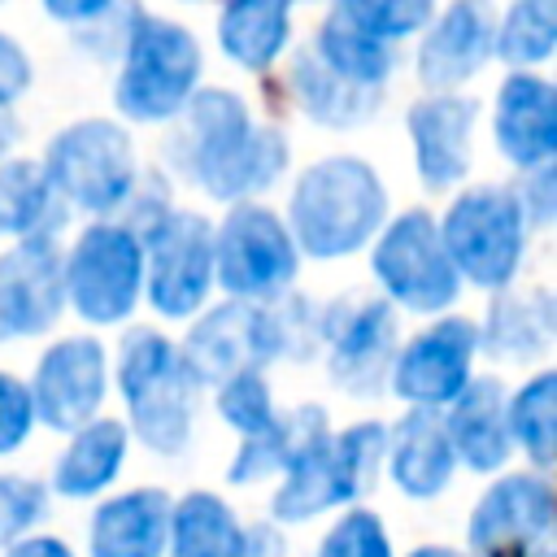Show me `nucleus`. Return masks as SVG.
Instances as JSON below:
<instances>
[{
    "label": "nucleus",
    "instance_id": "nucleus-41",
    "mask_svg": "<svg viewBox=\"0 0 557 557\" xmlns=\"http://www.w3.org/2000/svg\"><path fill=\"white\" fill-rule=\"evenodd\" d=\"M30 87V57L26 48L0 30V109H13V100Z\"/></svg>",
    "mask_w": 557,
    "mask_h": 557
},
{
    "label": "nucleus",
    "instance_id": "nucleus-22",
    "mask_svg": "<svg viewBox=\"0 0 557 557\" xmlns=\"http://www.w3.org/2000/svg\"><path fill=\"white\" fill-rule=\"evenodd\" d=\"M387 474L392 483L413 496V500H431L453 483L457 457L448 448L444 422L435 409H409L396 426H387Z\"/></svg>",
    "mask_w": 557,
    "mask_h": 557
},
{
    "label": "nucleus",
    "instance_id": "nucleus-46",
    "mask_svg": "<svg viewBox=\"0 0 557 557\" xmlns=\"http://www.w3.org/2000/svg\"><path fill=\"white\" fill-rule=\"evenodd\" d=\"M527 557H553V548H548V540H544V544H535V548H531Z\"/></svg>",
    "mask_w": 557,
    "mask_h": 557
},
{
    "label": "nucleus",
    "instance_id": "nucleus-9",
    "mask_svg": "<svg viewBox=\"0 0 557 557\" xmlns=\"http://www.w3.org/2000/svg\"><path fill=\"white\" fill-rule=\"evenodd\" d=\"M65 305L91 326H117L144 296V244L122 222H91L61 257Z\"/></svg>",
    "mask_w": 557,
    "mask_h": 557
},
{
    "label": "nucleus",
    "instance_id": "nucleus-6",
    "mask_svg": "<svg viewBox=\"0 0 557 557\" xmlns=\"http://www.w3.org/2000/svg\"><path fill=\"white\" fill-rule=\"evenodd\" d=\"M435 226L457 278L483 292H505L518 278L527 257V218L513 200V187L474 183L453 196Z\"/></svg>",
    "mask_w": 557,
    "mask_h": 557
},
{
    "label": "nucleus",
    "instance_id": "nucleus-33",
    "mask_svg": "<svg viewBox=\"0 0 557 557\" xmlns=\"http://www.w3.org/2000/svg\"><path fill=\"white\" fill-rule=\"evenodd\" d=\"M557 48V4L553 0H518L496 22L492 57H500L513 70H531L548 61Z\"/></svg>",
    "mask_w": 557,
    "mask_h": 557
},
{
    "label": "nucleus",
    "instance_id": "nucleus-1",
    "mask_svg": "<svg viewBox=\"0 0 557 557\" xmlns=\"http://www.w3.org/2000/svg\"><path fill=\"white\" fill-rule=\"evenodd\" d=\"M165 161L213 200L244 205L287 170L292 148L278 126L252 122L248 104L235 91L200 87L174 117Z\"/></svg>",
    "mask_w": 557,
    "mask_h": 557
},
{
    "label": "nucleus",
    "instance_id": "nucleus-45",
    "mask_svg": "<svg viewBox=\"0 0 557 557\" xmlns=\"http://www.w3.org/2000/svg\"><path fill=\"white\" fill-rule=\"evenodd\" d=\"M409 557H470V553H461V548H448V544H422V548H413Z\"/></svg>",
    "mask_w": 557,
    "mask_h": 557
},
{
    "label": "nucleus",
    "instance_id": "nucleus-12",
    "mask_svg": "<svg viewBox=\"0 0 557 557\" xmlns=\"http://www.w3.org/2000/svg\"><path fill=\"white\" fill-rule=\"evenodd\" d=\"M322 348L339 392L348 396H383L392 361H396V313L379 296H339L322 305Z\"/></svg>",
    "mask_w": 557,
    "mask_h": 557
},
{
    "label": "nucleus",
    "instance_id": "nucleus-43",
    "mask_svg": "<svg viewBox=\"0 0 557 557\" xmlns=\"http://www.w3.org/2000/svg\"><path fill=\"white\" fill-rule=\"evenodd\" d=\"M4 557H74V553H70V544H61L57 535H26V540H17Z\"/></svg>",
    "mask_w": 557,
    "mask_h": 557
},
{
    "label": "nucleus",
    "instance_id": "nucleus-42",
    "mask_svg": "<svg viewBox=\"0 0 557 557\" xmlns=\"http://www.w3.org/2000/svg\"><path fill=\"white\" fill-rule=\"evenodd\" d=\"M283 553H287V544H283V535H278L274 522L248 527V557H283Z\"/></svg>",
    "mask_w": 557,
    "mask_h": 557
},
{
    "label": "nucleus",
    "instance_id": "nucleus-40",
    "mask_svg": "<svg viewBox=\"0 0 557 557\" xmlns=\"http://www.w3.org/2000/svg\"><path fill=\"white\" fill-rule=\"evenodd\" d=\"M513 200H518L527 226H548L553 209H557V174H553V165H540V170L522 174V183L513 187Z\"/></svg>",
    "mask_w": 557,
    "mask_h": 557
},
{
    "label": "nucleus",
    "instance_id": "nucleus-37",
    "mask_svg": "<svg viewBox=\"0 0 557 557\" xmlns=\"http://www.w3.org/2000/svg\"><path fill=\"white\" fill-rule=\"evenodd\" d=\"M318 557H392V535L370 509H344L318 544Z\"/></svg>",
    "mask_w": 557,
    "mask_h": 557
},
{
    "label": "nucleus",
    "instance_id": "nucleus-23",
    "mask_svg": "<svg viewBox=\"0 0 557 557\" xmlns=\"http://www.w3.org/2000/svg\"><path fill=\"white\" fill-rule=\"evenodd\" d=\"M170 496L161 487H131L96 505L91 513V557H161L170 531Z\"/></svg>",
    "mask_w": 557,
    "mask_h": 557
},
{
    "label": "nucleus",
    "instance_id": "nucleus-44",
    "mask_svg": "<svg viewBox=\"0 0 557 557\" xmlns=\"http://www.w3.org/2000/svg\"><path fill=\"white\" fill-rule=\"evenodd\" d=\"M17 135H22V126H17L13 109H0V161H9V152H13Z\"/></svg>",
    "mask_w": 557,
    "mask_h": 557
},
{
    "label": "nucleus",
    "instance_id": "nucleus-19",
    "mask_svg": "<svg viewBox=\"0 0 557 557\" xmlns=\"http://www.w3.org/2000/svg\"><path fill=\"white\" fill-rule=\"evenodd\" d=\"M479 122V100L448 91V96H426L413 100L405 113L409 144H413V165L426 191H448L470 174V139Z\"/></svg>",
    "mask_w": 557,
    "mask_h": 557
},
{
    "label": "nucleus",
    "instance_id": "nucleus-29",
    "mask_svg": "<svg viewBox=\"0 0 557 557\" xmlns=\"http://www.w3.org/2000/svg\"><path fill=\"white\" fill-rule=\"evenodd\" d=\"M287 39H292V4L283 0H235L218 13L222 52L252 74H265L283 57Z\"/></svg>",
    "mask_w": 557,
    "mask_h": 557
},
{
    "label": "nucleus",
    "instance_id": "nucleus-28",
    "mask_svg": "<svg viewBox=\"0 0 557 557\" xmlns=\"http://www.w3.org/2000/svg\"><path fill=\"white\" fill-rule=\"evenodd\" d=\"M287 91H292V100L300 104V113L309 122L335 126V131H348V126L370 122L374 109H379V96H383V91H366V87L344 83L309 48L292 57V65H287Z\"/></svg>",
    "mask_w": 557,
    "mask_h": 557
},
{
    "label": "nucleus",
    "instance_id": "nucleus-7",
    "mask_svg": "<svg viewBox=\"0 0 557 557\" xmlns=\"http://www.w3.org/2000/svg\"><path fill=\"white\" fill-rule=\"evenodd\" d=\"M387 448L383 422H352L348 431H331L313 453H305L270 496L274 522H309L326 509L352 505L379 474Z\"/></svg>",
    "mask_w": 557,
    "mask_h": 557
},
{
    "label": "nucleus",
    "instance_id": "nucleus-13",
    "mask_svg": "<svg viewBox=\"0 0 557 557\" xmlns=\"http://www.w3.org/2000/svg\"><path fill=\"white\" fill-rule=\"evenodd\" d=\"M474 357H479V331L470 318L448 313L435 318L431 326H422L409 344L396 348L392 361V392L409 405V409H448L461 387L474 379Z\"/></svg>",
    "mask_w": 557,
    "mask_h": 557
},
{
    "label": "nucleus",
    "instance_id": "nucleus-10",
    "mask_svg": "<svg viewBox=\"0 0 557 557\" xmlns=\"http://www.w3.org/2000/svg\"><path fill=\"white\" fill-rule=\"evenodd\" d=\"M370 270L387 292V305H400L409 313H444L461 296V278L426 209H405L383 222L370 244Z\"/></svg>",
    "mask_w": 557,
    "mask_h": 557
},
{
    "label": "nucleus",
    "instance_id": "nucleus-21",
    "mask_svg": "<svg viewBox=\"0 0 557 557\" xmlns=\"http://www.w3.org/2000/svg\"><path fill=\"white\" fill-rule=\"evenodd\" d=\"M448 448L457 466L474 474H492L509 461V426H505V387L500 379H470L461 396L440 413Z\"/></svg>",
    "mask_w": 557,
    "mask_h": 557
},
{
    "label": "nucleus",
    "instance_id": "nucleus-35",
    "mask_svg": "<svg viewBox=\"0 0 557 557\" xmlns=\"http://www.w3.org/2000/svg\"><path fill=\"white\" fill-rule=\"evenodd\" d=\"M335 9H339L361 35H370V39H379V44H387V48H396L400 39L426 30V22L435 17V9H431L426 0H344V4H335Z\"/></svg>",
    "mask_w": 557,
    "mask_h": 557
},
{
    "label": "nucleus",
    "instance_id": "nucleus-27",
    "mask_svg": "<svg viewBox=\"0 0 557 557\" xmlns=\"http://www.w3.org/2000/svg\"><path fill=\"white\" fill-rule=\"evenodd\" d=\"M170 557H248V527L213 492H187L170 505Z\"/></svg>",
    "mask_w": 557,
    "mask_h": 557
},
{
    "label": "nucleus",
    "instance_id": "nucleus-15",
    "mask_svg": "<svg viewBox=\"0 0 557 557\" xmlns=\"http://www.w3.org/2000/svg\"><path fill=\"white\" fill-rule=\"evenodd\" d=\"M553 527V483L548 474L518 470L496 479L466 527L474 557H527L535 544L548 540Z\"/></svg>",
    "mask_w": 557,
    "mask_h": 557
},
{
    "label": "nucleus",
    "instance_id": "nucleus-2",
    "mask_svg": "<svg viewBox=\"0 0 557 557\" xmlns=\"http://www.w3.org/2000/svg\"><path fill=\"white\" fill-rule=\"evenodd\" d=\"M283 222L296 252L335 261L374 244L387 222V187L361 157H322L296 178Z\"/></svg>",
    "mask_w": 557,
    "mask_h": 557
},
{
    "label": "nucleus",
    "instance_id": "nucleus-18",
    "mask_svg": "<svg viewBox=\"0 0 557 557\" xmlns=\"http://www.w3.org/2000/svg\"><path fill=\"white\" fill-rule=\"evenodd\" d=\"M492 44H496V13L487 4H448L440 9L418 44L413 57V74L431 87V96H448L461 83H470L483 61H492Z\"/></svg>",
    "mask_w": 557,
    "mask_h": 557
},
{
    "label": "nucleus",
    "instance_id": "nucleus-8",
    "mask_svg": "<svg viewBox=\"0 0 557 557\" xmlns=\"http://www.w3.org/2000/svg\"><path fill=\"white\" fill-rule=\"evenodd\" d=\"M300 252L287 235V222L257 205H231L213 226V283L244 305H270L292 292Z\"/></svg>",
    "mask_w": 557,
    "mask_h": 557
},
{
    "label": "nucleus",
    "instance_id": "nucleus-4",
    "mask_svg": "<svg viewBox=\"0 0 557 557\" xmlns=\"http://www.w3.org/2000/svg\"><path fill=\"white\" fill-rule=\"evenodd\" d=\"M200 91V44L183 22L135 9L117 70V113L131 122H174Z\"/></svg>",
    "mask_w": 557,
    "mask_h": 557
},
{
    "label": "nucleus",
    "instance_id": "nucleus-32",
    "mask_svg": "<svg viewBox=\"0 0 557 557\" xmlns=\"http://www.w3.org/2000/svg\"><path fill=\"white\" fill-rule=\"evenodd\" d=\"M505 426H509V444L527 453L535 474H544L553 461V435H557V374L553 370H540L513 396H505Z\"/></svg>",
    "mask_w": 557,
    "mask_h": 557
},
{
    "label": "nucleus",
    "instance_id": "nucleus-34",
    "mask_svg": "<svg viewBox=\"0 0 557 557\" xmlns=\"http://www.w3.org/2000/svg\"><path fill=\"white\" fill-rule=\"evenodd\" d=\"M265 313V339H270V361H309L322 348V305H313L300 292H287L270 305Z\"/></svg>",
    "mask_w": 557,
    "mask_h": 557
},
{
    "label": "nucleus",
    "instance_id": "nucleus-25",
    "mask_svg": "<svg viewBox=\"0 0 557 557\" xmlns=\"http://www.w3.org/2000/svg\"><path fill=\"white\" fill-rule=\"evenodd\" d=\"M326 435H331L326 409L322 405H296V409L278 413L270 422V431H261L257 440L239 444L235 461L226 466V479L231 483H257V479H270V474H287Z\"/></svg>",
    "mask_w": 557,
    "mask_h": 557
},
{
    "label": "nucleus",
    "instance_id": "nucleus-17",
    "mask_svg": "<svg viewBox=\"0 0 557 557\" xmlns=\"http://www.w3.org/2000/svg\"><path fill=\"white\" fill-rule=\"evenodd\" d=\"M65 313L57 239H17L0 252V344L44 335Z\"/></svg>",
    "mask_w": 557,
    "mask_h": 557
},
{
    "label": "nucleus",
    "instance_id": "nucleus-14",
    "mask_svg": "<svg viewBox=\"0 0 557 557\" xmlns=\"http://www.w3.org/2000/svg\"><path fill=\"white\" fill-rule=\"evenodd\" d=\"M104 392H109V357H104V344L91 335H70L44 348L35 379L26 383L35 422L65 435L100 418Z\"/></svg>",
    "mask_w": 557,
    "mask_h": 557
},
{
    "label": "nucleus",
    "instance_id": "nucleus-16",
    "mask_svg": "<svg viewBox=\"0 0 557 557\" xmlns=\"http://www.w3.org/2000/svg\"><path fill=\"white\" fill-rule=\"evenodd\" d=\"M178 357L196 387H205V383L222 387L235 374H261V366L270 361L261 305H244V300L213 305L209 313H200L191 322Z\"/></svg>",
    "mask_w": 557,
    "mask_h": 557
},
{
    "label": "nucleus",
    "instance_id": "nucleus-3",
    "mask_svg": "<svg viewBox=\"0 0 557 557\" xmlns=\"http://www.w3.org/2000/svg\"><path fill=\"white\" fill-rule=\"evenodd\" d=\"M117 392L126 400L131 431L157 457H178L196 422V383L174 348L152 326L126 331L117 344Z\"/></svg>",
    "mask_w": 557,
    "mask_h": 557
},
{
    "label": "nucleus",
    "instance_id": "nucleus-39",
    "mask_svg": "<svg viewBox=\"0 0 557 557\" xmlns=\"http://www.w3.org/2000/svg\"><path fill=\"white\" fill-rule=\"evenodd\" d=\"M35 426V413H30V396H26V383L13 379L9 370H0V457L22 448L26 435Z\"/></svg>",
    "mask_w": 557,
    "mask_h": 557
},
{
    "label": "nucleus",
    "instance_id": "nucleus-31",
    "mask_svg": "<svg viewBox=\"0 0 557 557\" xmlns=\"http://www.w3.org/2000/svg\"><path fill=\"white\" fill-rule=\"evenodd\" d=\"M331 74H339L344 83L352 87H366V91H383L387 78H392V65H396V48L361 35L339 9H331L322 22H318V35H313V48H309Z\"/></svg>",
    "mask_w": 557,
    "mask_h": 557
},
{
    "label": "nucleus",
    "instance_id": "nucleus-38",
    "mask_svg": "<svg viewBox=\"0 0 557 557\" xmlns=\"http://www.w3.org/2000/svg\"><path fill=\"white\" fill-rule=\"evenodd\" d=\"M44 513H48L44 483L26 474H0V548H13L17 540H26Z\"/></svg>",
    "mask_w": 557,
    "mask_h": 557
},
{
    "label": "nucleus",
    "instance_id": "nucleus-26",
    "mask_svg": "<svg viewBox=\"0 0 557 557\" xmlns=\"http://www.w3.org/2000/svg\"><path fill=\"white\" fill-rule=\"evenodd\" d=\"M126 426L117 418H91L87 426H78L70 435V444L61 448L57 466H52V487L70 500H87V496H100L122 461H126Z\"/></svg>",
    "mask_w": 557,
    "mask_h": 557
},
{
    "label": "nucleus",
    "instance_id": "nucleus-5",
    "mask_svg": "<svg viewBox=\"0 0 557 557\" xmlns=\"http://www.w3.org/2000/svg\"><path fill=\"white\" fill-rule=\"evenodd\" d=\"M52 196L78 213H96L109 222V213H122L139 187V161L131 135L109 117H83L52 135L44 161H39Z\"/></svg>",
    "mask_w": 557,
    "mask_h": 557
},
{
    "label": "nucleus",
    "instance_id": "nucleus-11",
    "mask_svg": "<svg viewBox=\"0 0 557 557\" xmlns=\"http://www.w3.org/2000/svg\"><path fill=\"white\" fill-rule=\"evenodd\" d=\"M144 296L161 318H196L213 292V222L196 209H165L144 235Z\"/></svg>",
    "mask_w": 557,
    "mask_h": 557
},
{
    "label": "nucleus",
    "instance_id": "nucleus-24",
    "mask_svg": "<svg viewBox=\"0 0 557 557\" xmlns=\"http://www.w3.org/2000/svg\"><path fill=\"white\" fill-rule=\"evenodd\" d=\"M479 331V352L496 357V361H535L553 348V331H557V309H553V296L544 287H531V292H496L483 326Z\"/></svg>",
    "mask_w": 557,
    "mask_h": 557
},
{
    "label": "nucleus",
    "instance_id": "nucleus-36",
    "mask_svg": "<svg viewBox=\"0 0 557 557\" xmlns=\"http://www.w3.org/2000/svg\"><path fill=\"white\" fill-rule=\"evenodd\" d=\"M218 413L231 431H239L244 440H257L261 431H270V422L278 418L270 383L261 374H235L218 387Z\"/></svg>",
    "mask_w": 557,
    "mask_h": 557
},
{
    "label": "nucleus",
    "instance_id": "nucleus-30",
    "mask_svg": "<svg viewBox=\"0 0 557 557\" xmlns=\"http://www.w3.org/2000/svg\"><path fill=\"white\" fill-rule=\"evenodd\" d=\"M65 205L52 196L35 161H0V235L4 239H57Z\"/></svg>",
    "mask_w": 557,
    "mask_h": 557
},
{
    "label": "nucleus",
    "instance_id": "nucleus-20",
    "mask_svg": "<svg viewBox=\"0 0 557 557\" xmlns=\"http://www.w3.org/2000/svg\"><path fill=\"white\" fill-rule=\"evenodd\" d=\"M492 135H496L500 157L509 165H518L522 174L553 165V152H557V91H553V83L531 74V70L505 74V83L496 91V109H492Z\"/></svg>",
    "mask_w": 557,
    "mask_h": 557
}]
</instances>
